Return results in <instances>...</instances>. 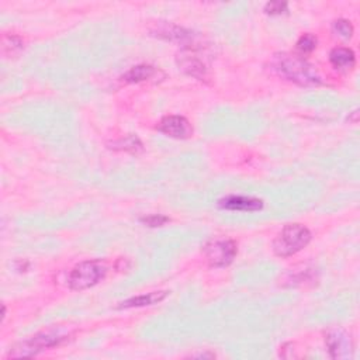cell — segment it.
Listing matches in <instances>:
<instances>
[{
  "mask_svg": "<svg viewBox=\"0 0 360 360\" xmlns=\"http://www.w3.org/2000/svg\"><path fill=\"white\" fill-rule=\"evenodd\" d=\"M273 66L279 75L300 86H318L322 83L318 70L304 58L293 54L281 52L274 55Z\"/></svg>",
  "mask_w": 360,
  "mask_h": 360,
  "instance_id": "cell-1",
  "label": "cell"
},
{
  "mask_svg": "<svg viewBox=\"0 0 360 360\" xmlns=\"http://www.w3.org/2000/svg\"><path fill=\"white\" fill-rule=\"evenodd\" d=\"M311 241V232L301 224H287L273 241V252L279 258H289L304 249Z\"/></svg>",
  "mask_w": 360,
  "mask_h": 360,
  "instance_id": "cell-2",
  "label": "cell"
},
{
  "mask_svg": "<svg viewBox=\"0 0 360 360\" xmlns=\"http://www.w3.org/2000/svg\"><path fill=\"white\" fill-rule=\"evenodd\" d=\"M66 339V335L57 331V330H47L43 332L35 334L34 337H30L26 341H21L16 343L8 357H32L35 354L41 353L43 350L51 349L54 346H58Z\"/></svg>",
  "mask_w": 360,
  "mask_h": 360,
  "instance_id": "cell-3",
  "label": "cell"
},
{
  "mask_svg": "<svg viewBox=\"0 0 360 360\" xmlns=\"http://www.w3.org/2000/svg\"><path fill=\"white\" fill-rule=\"evenodd\" d=\"M107 273V266L99 259L78 263L68 276V286L72 290L82 292L100 283Z\"/></svg>",
  "mask_w": 360,
  "mask_h": 360,
  "instance_id": "cell-4",
  "label": "cell"
},
{
  "mask_svg": "<svg viewBox=\"0 0 360 360\" xmlns=\"http://www.w3.org/2000/svg\"><path fill=\"white\" fill-rule=\"evenodd\" d=\"M204 255L212 268H227L232 263L237 257V243L228 238L210 239L204 248Z\"/></svg>",
  "mask_w": 360,
  "mask_h": 360,
  "instance_id": "cell-5",
  "label": "cell"
},
{
  "mask_svg": "<svg viewBox=\"0 0 360 360\" xmlns=\"http://www.w3.org/2000/svg\"><path fill=\"white\" fill-rule=\"evenodd\" d=\"M177 65L179 69H182L185 74L196 78V79H206L207 72H208V65L204 59L201 58L197 48L194 46H188L177 54Z\"/></svg>",
  "mask_w": 360,
  "mask_h": 360,
  "instance_id": "cell-6",
  "label": "cell"
},
{
  "mask_svg": "<svg viewBox=\"0 0 360 360\" xmlns=\"http://www.w3.org/2000/svg\"><path fill=\"white\" fill-rule=\"evenodd\" d=\"M326 343L331 357L334 359H352L353 343L350 335L343 330H331L326 337Z\"/></svg>",
  "mask_w": 360,
  "mask_h": 360,
  "instance_id": "cell-7",
  "label": "cell"
},
{
  "mask_svg": "<svg viewBox=\"0 0 360 360\" xmlns=\"http://www.w3.org/2000/svg\"><path fill=\"white\" fill-rule=\"evenodd\" d=\"M158 130L162 134H165L170 138H176V139H185L193 134L192 124L189 123L188 119H185L182 116L163 117L158 124Z\"/></svg>",
  "mask_w": 360,
  "mask_h": 360,
  "instance_id": "cell-8",
  "label": "cell"
},
{
  "mask_svg": "<svg viewBox=\"0 0 360 360\" xmlns=\"http://www.w3.org/2000/svg\"><path fill=\"white\" fill-rule=\"evenodd\" d=\"M150 31L152 32V35H155V37L166 40V41H173V43L193 41L192 31L179 27V26H174V24H170V23H163V24L158 23Z\"/></svg>",
  "mask_w": 360,
  "mask_h": 360,
  "instance_id": "cell-9",
  "label": "cell"
},
{
  "mask_svg": "<svg viewBox=\"0 0 360 360\" xmlns=\"http://www.w3.org/2000/svg\"><path fill=\"white\" fill-rule=\"evenodd\" d=\"M219 207L230 211H242V212H255L263 208V201L255 197L246 196H227L219 201Z\"/></svg>",
  "mask_w": 360,
  "mask_h": 360,
  "instance_id": "cell-10",
  "label": "cell"
},
{
  "mask_svg": "<svg viewBox=\"0 0 360 360\" xmlns=\"http://www.w3.org/2000/svg\"><path fill=\"white\" fill-rule=\"evenodd\" d=\"M330 61L337 70L348 72V70H352L354 68L356 57H354V52L352 50L345 48V47H338V48H334L331 51Z\"/></svg>",
  "mask_w": 360,
  "mask_h": 360,
  "instance_id": "cell-11",
  "label": "cell"
},
{
  "mask_svg": "<svg viewBox=\"0 0 360 360\" xmlns=\"http://www.w3.org/2000/svg\"><path fill=\"white\" fill-rule=\"evenodd\" d=\"M168 296V292H152L148 294H141L137 297H131L123 303H120L119 308H134V307H146L154 306L163 301Z\"/></svg>",
  "mask_w": 360,
  "mask_h": 360,
  "instance_id": "cell-12",
  "label": "cell"
},
{
  "mask_svg": "<svg viewBox=\"0 0 360 360\" xmlns=\"http://www.w3.org/2000/svg\"><path fill=\"white\" fill-rule=\"evenodd\" d=\"M157 69L151 65H137L132 66L127 74H124L123 81L128 82V83H139V82H146L152 79L157 75Z\"/></svg>",
  "mask_w": 360,
  "mask_h": 360,
  "instance_id": "cell-13",
  "label": "cell"
},
{
  "mask_svg": "<svg viewBox=\"0 0 360 360\" xmlns=\"http://www.w3.org/2000/svg\"><path fill=\"white\" fill-rule=\"evenodd\" d=\"M109 146H110L109 148H112L114 151H126V152H131V154H139L143 151L142 142L135 135H128L119 141H113L112 143H109Z\"/></svg>",
  "mask_w": 360,
  "mask_h": 360,
  "instance_id": "cell-14",
  "label": "cell"
},
{
  "mask_svg": "<svg viewBox=\"0 0 360 360\" xmlns=\"http://www.w3.org/2000/svg\"><path fill=\"white\" fill-rule=\"evenodd\" d=\"M23 50V40L17 35H8L5 34L2 39V52L3 55H16Z\"/></svg>",
  "mask_w": 360,
  "mask_h": 360,
  "instance_id": "cell-15",
  "label": "cell"
},
{
  "mask_svg": "<svg viewBox=\"0 0 360 360\" xmlns=\"http://www.w3.org/2000/svg\"><path fill=\"white\" fill-rule=\"evenodd\" d=\"M318 40L315 35L312 34H304L300 37V40L297 41V50L304 55V54H310L317 48Z\"/></svg>",
  "mask_w": 360,
  "mask_h": 360,
  "instance_id": "cell-16",
  "label": "cell"
},
{
  "mask_svg": "<svg viewBox=\"0 0 360 360\" xmlns=\"http://www.w3.org/2000/svg\"><path fill=\"white\" fill-rule=\"evenodd\" d=\"M334 31L337 32V35H339L341 39L349 40L353 35V26L350 24V21L341 19L334 23Z\"/></svg>",
  "mask_w": 360,
  "mask_h": 360,
  "instance_id": "cell-17",
  "label": "cell"
},
{
  "mask_svg": "<svg viewBox=\"0 0 360 360\" xmlns=\"http://www.w3.org/2000/svg\"><path fill=\"white\" fill-rule=\"evenodd\" d=\"M169 221L168 217H165V215H161V214H154V215H148V217H143L141 219V223L146 224L148 227H162L163 224H166Z\"/></svg>",
  "mask_w": 360,
  "mask_h": 360,
  "instance_id": "cell-18",
  "label": "cell"
},
{
  "mask_svg": "<svg viewBox=\"0 0 360 360\" xmlns=\"http://www.w3.org/2000/svg\"><path fill=\"white\" fill-rule=\"evenodd\" d=\"M265 12L268 14H272V16H276V14H281V13H286L287 12V3H281V2H270L266 5L265 8Z\"/></svg>",
  "mask_w": 360,
  "mask_h": 360,
  "instance_id": "cell-19",
  "label": "cell"
}]
</instances>
